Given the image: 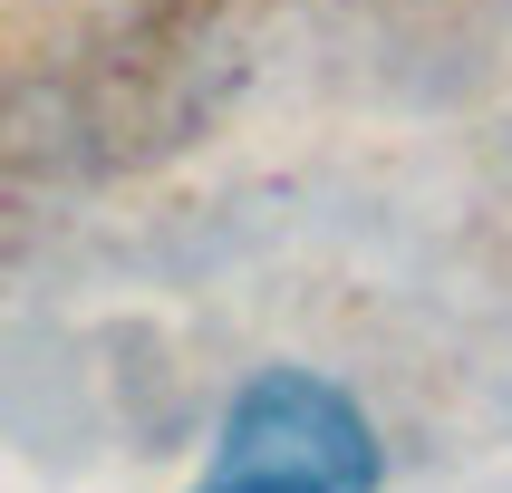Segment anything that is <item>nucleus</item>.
<instances>
[{
	"instance_id": "f257e3e1",
	"label": "nucleus",
	"mask_w": 512,
	"mask_h": 493,
	"mask_svg": "<svg viewBox=\"0 0 512 493\" xmlns=\"http://www.w3.org/2000/svg\"><path fill=\"white\" fill-rule=\"evenodd\" d=\"M203 493H358V484L319 474V464H281V455H232V445H213Z\"/></svg>"
}]
</instances>
